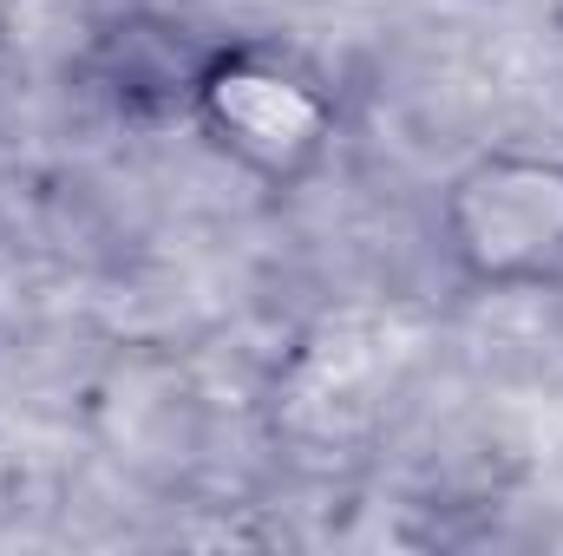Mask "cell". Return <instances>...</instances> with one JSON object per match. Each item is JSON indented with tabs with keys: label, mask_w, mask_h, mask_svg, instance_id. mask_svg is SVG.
Segmentation results:
<instances>
[{
	"label": "cell",
	"mask_w": 563,
	"mask_h": 556,
	"mask_svg": "<svg viewBox=\"0 0 563 556\" xmlns=\"http://www.w3.org/2000/svg\"><path fill=\"white\" fill-rule=\"evenodd\" d=\"M0 13H7V0H0Z\"/></svg>",
	"instance_id": "obj_3"
},
{
	"label": "cell",
	"mask_w": 563,
	"mask_h": 556,
	"mask_svg": "<svg viewBox=\"0 0 563 556\" xmlns=\"http://www.w3.org/2000/svg\"><path fill=\"white\" fill-rule=\"evenodd\" d=\"M445 256L478 288H544L563 276V157L485 151L439 203Z\"/></svg>",
	"instance_id": "obj_1"
},
{
	"label": "cell",
	"mask_w": 563,
	"mask_h": 556,
	"mask_svg": "<svg viewBox=\"0 0 563 556\" xmlns=\"http://www.w3.org/2000/svg\"><path fill=\"white\" fill-rule=\"evenodd\" d=\"M190 119L230 164H243L263 184H301L328 144H334V105L328 92L282 66L269 53H210L190 86Z\"/></svg>",
	"instance_id": "obj_2"
}]
</instances>
